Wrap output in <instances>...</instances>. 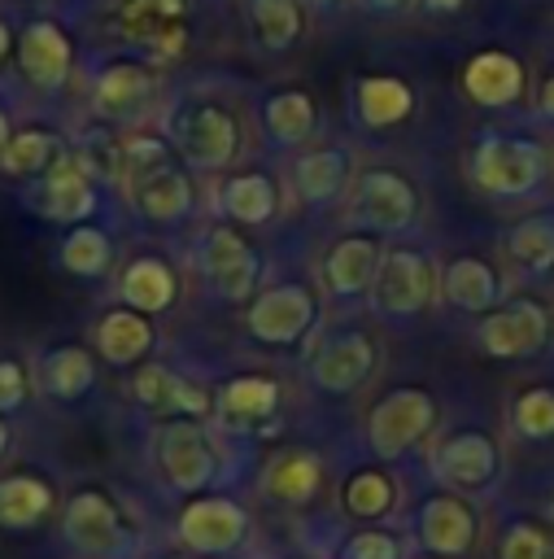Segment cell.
<instances>
[{"mask_svg": "<svg viewBox=\"0 0 554 559\" xmlns=\"http://www.w3.org/2000/svg\"><path fill=\"white\" fill-rule=\"evenodd\" d=\"M96 205L92 197V179H87V162L79 153H61L39 183V214L57 218V223H79L87 218Z\"/></svg>", "mask_w": 554, "mask_h": 559, "instance_id": "12", "label": "cell"}, {"mask_svg": "<svg viewBox=\"0 0 554 559\" xmlns=\"http://www.w3.org/2000/svg\"><path fill=\"white\" fill-rule=\"evenodd\" d=\"M96 380V367H92V354L79 349V345H61L44 358V389L57 393V397H83Z\"/></svg>", "mask_w": 554, "mask_h": 559, "instance_id": "33", "label": "cell"}, {"mask_svg": "<svg viewBox=\"0 0 554 559\" xmlns=\"http://www.w3.org/2000/svg\"><path fill=\"white\" fill-rule=\"evenodd\" d=\"M506 249L528 275H550L554 271V210L519 218L506 236Z\"/></svg>", "mask_w": 554, "mask_h": 559, "instance_id": "27", "label": "cell"}, {"mask_svg": "<svg viewBox=\"0 0 554 559\" xmlns=\"http://www.w3.org/2000/svg\"><path fill=\"white\" fill-rule=\"evenodd\" d=\"M515 428L523 437H550L554 432V393L550 389H528L515 402Z\"/></svg>", "mask_w": 554, "mask_h": 559, "instance_id": "39", "label": "cell"}, {"mask_svg": "<svg viewBox=\"0 0 554 559\" xmlns=\"http://www.w3.org/2000/svg\"><path fill=\"white\" fill-rule=\"evenodd\" d=\"M122 301L131 306V310H140V314H157V310H166L170 301H174V293H179V280H174V271L161 262V258H135L127 271H122Z\"/></svg>", "mask_w": 554, "mask_h": 559, "instance_id": "24", "label": "cell"}, {"mask_svg": "<svg viewBox=\"0 0 554 559\" xmlns=\"http://www.w3.org/2000/svg\"><path fill=\"white\" fill-rule=\"evenodd\" d=\"M462 92L475 100V105H489V109H502V105H515L523 96V66L502 52V48H484L467 61L462 70Z\"/></svg>", "mask_w": 554, "mask_h": 559, "instance_id": "13", "label": "cell"}, {"mask_svg": "<svg viewBox=\"0 0 554 559\" xmlns=\"http://www.w3.org/2000/svg\"><path fill=\"white\" fill-rule=\"evenodd\" d=\"M358 218H366L375 231H401L414 223L419 214V192L410 188L406 175L397 170H366L358 183V201H353Z\"/></svg>", "mask_w": 554, "mask_h": 559, "instance_id": "10", "label": "cell"}, {"mask_svg": "<svg viewBox=\"0 0 554 559\" xmlns=\"http://www.w3.org/2000/svg\"><path fill=\"white\" fill-rule=\"evenodd\" d=\"M550 332H554V314H550L545 301H537V297H510V301L493 306L480 319L475 341L493 358H528V354H541L550 345Z\"/></svg>", "mask_w": 554, "mask_h": 559, "instance_id": "2", "label": "cell"}, {"mask_svg": "<svg viewBox=\"0 0 554 559\" xmlns=\"http://www.w3.org/2000/svg\"><path fill=\"white\" fill-rule=\"evenodd\" d=\"M305 4H318L323 9V4H336V0H305Z\"/></svg>", "mask_w": 554, "mask_h": 559, "instance_id": "50", "label": "cell"}, {"mask_svg": "<svg viewBox=\"0 0 554 559\" xmlns=\"http://www.w3.org/2000/svg\"><path fill=\"white\" fill-rule=\"evenodd\" d=\"M345 559H397V546L384 533H362V537H353V546L345 550Z\"/></svg>", "mask_w": 554, "mask_h": 559, "instance_id": "43", "label": "cell"}, {"mask_svg": "<svg viewBox=\"0 0 554 559\" xmlns=\"http://www.w3.org/2000/svg\"><path fill=\"white\" fill-rule=\"evenodd\" d=\"M157 450H161L166 476H170L179 489H196V485H205L209 472H214V450H209L205 432H201L196 424H188V419L166 424Z\"/></svg>", "mask_w": 554, "mask_h": 559, "instance_id": "14", "label": "cell"}, {"mask_svg": "<svg viewBox=\"0 0 554 559\" xmlns=\"http://www.w3.org/2000/svg\"><path fill=\"white\" fill-rule=\"evenodd\" d=\"M201 266H205V280H209L227 301H244V297L257 293L262 253H257L236 227H214V231L205 236Z\"/></svg>", "mask_w": 554, "mask_h": 559, "instance_id": "6", "label": "cell"}, {"mask_svg": "<svg viewBox=\"0 0 554 559\" xmlns=\"http://www.w3.org/2000/svg\"><path fill=\"white\" fill-rule=\"evenodd\" d=\"M471 533H475V524H471V511H467L462 502H454V498H432V502L423 507V542H427L432 550L454 555V550L471 546Z\"/></svg>", "mask_w": 554, "mask_h": 559, "instance_id": "32", "label": "cell"}, {"mask_svg": "<svg viewBox=\"0 0 554 559\" xmlns=\"http://www.w3.org/2000/svg\"><path fill=\"white\" fill-rule=\"evenodd\" d=\"M318 306L305 284H275L249 306V332L266 345H292L310 332Z\"/></svg>", "mask_w": 554, "mask_h": 559, "instance_id": "7", "label": "cell"}, {"mask_svg": "<svg viewBox=\"0 0 554 559\" xmlns=\"http://www.w3.org/2000/svg\"><path fill=\"white\" fill-rule=\"evenodd\" d=\"M493 463H497V454H493V441H489L484 432H458V437H449V441L441 445V454H436L441 476H449V480H458V485H480V480H489V476H493Z\"/></svg>", "mask_w": 554, "mask_h": 559, "instance_id": "26", "label": "cell"}, {"mask_svg": "<svg viewBox=\"0 0 554 559\" xmlns=\"http://www.w3.org/2000/svg\"><path fill=\"white\" fill-rule=\"evenodd\" d=\"M266 489L284 502H305L314 489H318V459L305 454V450H292V454H279L266 472Z\"/></svg>", "mask_w": 554, "mask_h": 559, "instance_id": "35", "label": "cell"}, {"mask_svg": "<svg viewBox=\"0 0 554 559\" xmlns=\"http://www.w3.org/2000/svg\"><path fill=\"white\" fill-rule=\"evenodd\" d=\"M262 118H266L270 140H279V144H301L314 135V100L301 87H284V92L266 96Z\"/></svg>", "mask_w": 554, "mask_h": 559, "instance_id": "30", "label": "cell"}, {"mask_svg": "<svg viewBox=\"0 0 554 559\" xmlns=\"http://www.w3.org/2000/svg\"><path fill=\"white\" fill-rule=\"evenodd\" d=\"M109 236L96 231V227H74L65 240H61V266L70 275H100L109 266Z\"/></svg>", "mask_w": 554, "mask_h": 559, "instance_id": "37", "label": "cell"}, {"mask_svg": "<svg viewBox=\"0 0 554 559\" xmlns=\"http://www.w3.org/2000/svg\"><path fill=\"white\" fill-rule=\"evenodd\" d=\"M541 114H545V118H554V74L541 83Z\"/></svg>", "mask_w": 554, "mask_h": 559, "instance_id": "45", "label": "cell"}, {"mask_svg": "<svg viewBox=\"0 0 554 559\" xmlns=\"http://www.w3.org/2000/svg\"><path fill=\"white\" fill-rule=\"evenodd\" d=\"M388 498H393V485H388V476H380V472H358V476L345 485V502H349L353 515H380V511L388 507Z\"/></svg>", "mask_w": 554, "mask_h": 559, "instance_id": "40", "label": "cell"}, {"mask_svg": "<svg viewBox=\"0 0 554 559\" xmlns=\"http://www.w3.org/2000/svg\"><path fill=\"white\" fill-rule=\"evenodd\" d=\"M61 140L52 131H39V127H26V131H13L4 153H0V170L13 175V179H31V175H44L57 157H61Z\"/></svg>", "mask_w": 554, "mask_h": 559, "instance_id": "29", "label": "cell"}, {"mask_svg": "<svg viewBox=\"0 0 554 559\" xmlns=\"http://www.w3.org/2000/svg\"><path fill=\"white\" fill-rule=\"evenodd\" d=\"M222 210L236 223H266L279 210V188L270 175H236L222 183Z\"/></svg>", "mask_w": 554, "mask_h": 559, "instance_id": "31", "label": "cell"}, {"mask_svg": "<svg viewBox=\"0 0 554 559\" xmlns=\"http://www.w3.org/2000/svg\"><path fill=\"white\" fill-rule=\"evenodd\" d=\"M9 48H13V31H9L4 22H0V61L9 57Z\"/></svg>", "mask_w": 554, "mask_h": 559, "instance_id": "47", "label": "cell"}, {"mask_svg": "<svg viewBox=\"0 0 554 559\" xmlns=\"http://www.w3.org/2000/svg\"><path fill=\"white\" fill-rule=\"evenodd\" d=\"M131 389H135V397H140L148 411H174V415H192V419L209 411V397H205L196 384L179 380V376H174L170 367H161V362L140 367L135 380H131Z\"/></svg>", "mask_w": 554, "mask_h": 559, "instance_id": "18", "label": "cell"}, {"mask_svg": "<svg viewBox=\"0 0 554 559\" xmlns=\"http://www.w3.org/2000/svg\"><path fill=\"white\" fill-rule=\"evenodd\" d=\"M170 140L179 157L196 170H222L240 148V127L218 105H183L170 118Z\"/></svg>", "mask_w": 554, "mask_h": 559, "instance_id": "3", "label": "cell"}, {"mask_svg": "<svg viewBox=\"0 0 554 559\" xmlns=\"http://www.w3.org/2000/svg\"><path fill=\"white\" fill-rule=\"evenodd\" d=\"M65 533H70L83 550H118V546H122L118 511H113L109 498H100V493H79V498L65 507Z\"/></svg>", "mask_w": 554, "mask_h": 559, "instance_id": "23", "label": "cell"}, {"mask_svg": "<svg viewBox=\"0 0 554 559\" xmlns=\"http://www.w3.org/2000/svg\"><path fill=\"white\" fill-rule=\"evenodd\" d=\"M432 419H436V406H432V397L423 389H397L371 411V428L366 432H371V445L384 459H393V454L410 450L432 428Z\"/></svg>", "mask_w": 554, "mask_h": 559, "instance_id": "8", "label": "cell"}, {"mask_svg": "<svg viewBox=\"0 0 554 559\" xmlns=\"http://www.w3.org/2000/svg\"><path fill=\"white\" fill-rule=\"evenodd\" d=\"M113 26L127 44L153 57H179L188 44V4L183 0H122Z\"/></svg>", "mask_w": 554, "mask_h": 559, "instance_id": "5", "label": "cell"}, {"mask_svg": "<svg viewBox=\"0 0 554 559\" xmlns=\"http://www.w3.org/2000/svg\"><path fill=\"white\" fill-rule=\"evenodd\" d=\"M279 406V384L270 376H236L218 393V411L231 424H257Z\"/></svg>", "mask_w": 554, "mask_h": 559, "instance_id": "28", "label": "cell"}, {"mask_svg": "<svg viewBox=\"0 0 554 559\" xmlns=\"http://www.w3.org/2000/svg\"><path fill=\"white\" fill-rule=\"evenodd\" d=\"M179 533L188 537V546L196 550H227L240 542L244 533V515L236 502L227 498H205V502H192L179 520Z\"/></svg>", "mask_w": 554, "mask_h": 559, "instance_id": "17", "label": "cell"}, {"mask_svg": "<svg viewBox=\"0 0 554 559\" xmlns=\"http://www.w3.org/2000/svg\"><path fill=\"white\" fill-rule=\"evenodd\" d=\"M441 293L458 310H471V314L493 310V301H497V271L484 258H471V253L467 258H454L441 271Z\"/></svg>", "mask_w": 554, "mask_h": 559, "instance_id": "21", "label": "cell"}, {"mask_svg": "<svg viewBox=\"0 0 554 559\" xmlns=\"http://www.w3.org/2000/svg\"><path fill=\"white\" fill-rule=\"evenodd\" d=\"M161 166H170V153H166L161 140H148V135H127V140H118V179H122L127 188H135L144 175H153V170H161Z\"/></svg>", "mask_w": 554, "mask_h": 559, "instance_id": "38", "label": "cell"}, {"mask_svg": "<svg viewBox=\"0 0 554 559\" xmlns=\"http://www.w3.org/2000/svg\"><path fill=\"white\" fill-rule=\"evenodd\" d=\"M436 284H441V275L432 271V262L423 253H414V249H388L380 258V271H375V280H371L366 293H371V306L380 314H419L432 301Z\"/></svg>", "mask_w": 554, "mask_h": 559, "instance_id": "4", "label": "cell"}, {"mask_svg": "<svg viewBox=\"0 0 554 559\" xmlns=\"http://www.w3.org/2000/svg\"><path fill=\"white\" fill-rule=\"evenodd\" d=\"M471 179L497 197H523L545 179V148L523 135H484L471 153Z\"/></svg>", "mask_w": 554, "mask_h": 559, "instance_id": "1", "label": "cell"}, {"mask_svg": "<svg viewBox=\"0 0 554 559\" xmlns=\"http://www.w3.org/2000/svg\"><path fill=\"white\" fill-rule=\"evenodd\" d=\"M48 502H52V493L35 476H9V480H0V520L13 524V528L39 520L48 511Z\"/></svg>", "mask_w": 554, "mask_h": 559, "instance_id": "36", "label": "cell"}, {"mask_svg": "<svg viewBox=\"0 0 554 559\" xmlns=\"http://www.w3.org/2000/svg\"><path fill=\"white\" fill-rule=\"evenodd\" d=\"M131 197H135V205H140L153 223H174V218H183V214L192 210V179H188V170H179V166L170 162V166L144 175V179L131 188Z\"/></svg>", "mask_w": 554, "mask_h": 559, "instance_id": "20", "label": "cell"}, {"mask_svg": "<svg viewBox=\"0 0 554 559\" xmlns=\"http://www.w3.org/2000/svg\"><path fill=\"white\" fill-rule=\"evenodd\" d=\"M9 135H13V131H9V118H4V109H0V153H4V144H9Z\"/></svg>", "mask_w": 554, "mask_h": 559, "instance_id": "48", "label": "cell"}, {"mask_svg": "<svg viewBox=\"0 0 554 559\" xmlns=\"http://www.w3.org/2000/svg\"><path fill=\"white\" fill-rule=\"evenodd\" d=\"M70 61H74V48H70V39H65V31L57 22L39 17V22L22 26V35H17V66H22V74L35 87H44V92L61 87L70 79Z\"/></svg>", "mask_w": 554, "mask_h": 559, "instance_id": "11", "label": "cell"}, {"mask_svg": "<svg viewBox=\"0 0 554 559\" xmlns=\"http://www.w3.org/2000/svg\"><path fill=\"white\" fill-rule=\"evenodd\" d=\"M253 35L266 48H292L301 39V4L297 0H249Z\"/></svg>", "mask_w": 554, "mask_h": 559, "instance_id": "34", "label": "cell"}, {"mask_svg": "<svg viewBox=\"0 0 554 559\" xmlns=\"http://www.w3.org/2000/svg\"><path fill=\"white\" fill-rule=\"evenodd\" d=\"M153 96H157V74L148 66H135V61H113L96 74V87H92V100L96 109L109 118V122H135L153 109Z\"/></svg>", "mask_w": 554, "mask_h": 559, "instance_id": "9", "label": "cell"}, {"mask_svg": "<svg viewBox=\"0 0 554 559\" xmlns=\"http://www.w3.org/2000/svg\"><path fill=\"white\" fill-rule=\"evenodd\" d=\"M371 362H375L371 341L362 332H345V336L327 341L323 354L314 358V380L327 393H349L371 376Z\"/></svg>", "mask_w": 554, "mask_h": 559, "instance_id": "15", "label": "cell"}, {"mask_svg": "<svg viewBox=\"0 0 554 559\" xmlns=\"http://www.w3.org/2000/svg\"><path fill=\"white\" fill-rule=\"evenodd\" d=\"M4 445H9V428L0 424V450H4Z\"/></svg>", "mask_w": 554, "mask_h": 559, "instance_id": "49", "label": "cell"}, {"mask_svg": "<svg viewBox=\"0 0 554 559\" xmlns=\"http://www.w3.org/2000/svg\"><path fill=\"white\" fill-rule=\"evenodd\" d=\"M349 153L345 148H314V153H305L301 162H297V170H292V179H297V192H301V201H310V205H327V201H336L340 197V188L349 183Z\"/></svg>", "mask_w": 554, "mask_h": 559, "instance_id": "25", "label": "cell"}, {"mask_svg": "<svg viewBox=\"0 0 554 559\" xmlns=\"http://www.w3.org/2000/svg\"><path fill=\"white\" fill-rule=\"evenodd\" d=\"M148 345H153V323H148L140 310H131V306H113V310L96 323V349H100L109 362H118V367L144 358Z\"/></svg>", "mask_w": 554, "mask_h": 559, "instance_id": "22", "label": "cell"}, {"mask_svg": "<svg viewBox=\"0 0 554 559\" xmlns=\"http://www.w3.org/2000/svg\"><path fill=\"white\" fill-rule=\"evenodd\" d=\"M371 13H401V9H410V0H362Z\"/></svg>", "mask_w": 554, "mask_h": 559, "instance_id": "44", "label": "cell"}, {"mask_svg": "<svg viewBox=\"0 0 554 559\" xmlns=\"http://www.w3.org/2000/svg\"><path fill=\"white\" fill-rule=\"evenodd\" d=\"M380 258H384V253H380V245H375L371 236H345V240L332 245L327 266H323V280H327L332 293L358 297V293L371 288V280H375V271H380Z\"/></svg>", "mask_w": 554, "mask_h": 559, "instance_id": "16", "label": "cell"}, {"mask_svg": "<svg viewBox=\"0 0 554 559\" xmlns=\"http://www.w3.org/2000/svg\"><path fill=\"white\" fill-rule=\"evenodd\" d=\"M502 559H545V537L532 524H515L502 546Z\"/></svg>", "mask_w": 554, "mask_h": 559, "instance_id": "41", "label": "cell"}, {"mask_svg": "<svg viewBox=\"0 0 554 559\" xmlns=\"http://www.w3.org/2000/svg\"><path fill=\"white\" fill-rule=\"evenodd\" d=\"M423 4H427L432 13H458V9L467 4V0H423Z\"/></svg>", "mask_w": 554, "mask_h": 559, "instance_id": "46", "label": "cell"}, {"mask_svg": "<svg viewBox=\"0 0 554 559\" xmlns=\"http://www.w3.org/2000/svg\"><path fill=\"white\" fill-rule=\"evenodd\" d=\"M353 109L366 127H397L414 109V92L393 74H366L353 83Z\"/></svg>", "mask_w": 554, "mask_h": 559, "instance_id": "19", "label": "cell"}, {"mask_svg": "<svg viewBox=\"0 0 554 559\" xmlns=\"http://www.w3.org/2000/svg\"><path fill=\"white\" fill-rule=\"evenodd\" d=\"M26 402V371L13 358H0V411H13Z\"/></svg>", "mask_w": 554, "mask_h": 559, "instance_id": "42", "label": "cell"}]
</instances>
